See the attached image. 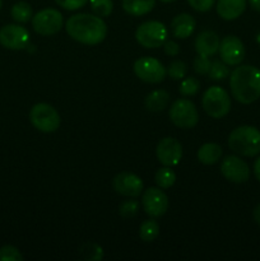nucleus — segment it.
<instances>
[{
	"mask_svg": "<svg viewBox=\"0 0 260 261\" xmlns=\"http://www.w3.org/2000/svg\"><path fill=\"white\" fill-rule=\"evenodd\" d=\"M66 33L83 45H98L107 35V25L101 17L88 13L74 14L66 20Z\"/></svg>",
	"mask_w": 260,
	"mask_h": 261,
	"instance_id": "nucleus-1",
	"label": "nucleus"
},
{
	"mask_svg": "<svg viewBox=\"0 0 260 261\" xmlns=\"http://www.w3.org/2000/svg\"><path fill=\"white\" fill-rule=\"evenodd\" d=\"M232 96L242 105L260 98V69L252 65L237 66L229 75Z\"/></svg>",
	"mask_w": 260,
	"mask_h": 261,
	"instance_id": "nucleus-2",
	"label": "nucleus"
},
{
	"mask_svg": "<svg viewBox=\"0 0 260 261\" xmlns=\"http://www.w3.org/2000/svg\"><path fill=\"white\" fill-rule=\"evenodd\" d=\"M228 147L242 157H255L260 153V132L250 125L236 127L228 137Z\"/></svg>",
	"mask_w": 260,
	"mask_h": 261,
	"instance_id": "nucleus-3",
	"label": "nucleus"
},
{
	"mask_svg": "<svg viewBox=\"0 0 260 261\" xmlns=\"http://www.w3.org/2000/svg\"><path fill=\"white\" fill-rule=\"evenodd\" d=\"M204 111L212 119H222L226 116L231 110V98L226 89L222 87H209L201 98Z\"/></svg>",
	"mask_w": 260,
	"mask_h": 261,
	"instance_id": "nucleus-4",
	"label": "nucleus"
},
{
	"mask_svg": "<svg viewBox=\"0 0 260 261\" xmlns=\"http://www.w3.org/2000/svg\"><path fill=\"white\" fill-rule=\"evenodd\" d=\"M168 31L163 23L158 20H148L138 25L135 38L138 43L145 48H157L167 41Z\"/></svg>",
	"mask_w": 260,
	"mask_h": 261,
	"instance_id": "nucleus-5",
	"label": "nucleus"
},
{
	"mask_svg": "<svg viewBox=\"0 0 260 261\" xmlns=\"http://www.w3.org/2000/svg\"><path fill=\"white\" fill-rule=\"evenodd\" d=\"M31 124L42 133H54L60 126V115L48 103H36L30 111Z\"/></svg>",
	"mask_w": 260,
	"mask_h": 261,
	"instance_id": "nucleus-6",
	"label": "nucleus"
},
{
	"mask_svg": "<svg viewBox=\"0 0 260 261\" xmlns=\"http://www.w3.org/2000/svg\"><path fill=\"white\" fill-rule=\"evenodd\" d=\"M170 119L173 124L181 129H191L195 126L199 121V112L195 105L186 98L176 99L171 105Z\"/></svg>",
	"mask_w": 260,
	"mask_h": 261,
	"instance_id": "nucleus-7",
	"label": "nucleus"
},
{
	"mask_svg": "<svg viewBox=\"0 0 260 261\" xmlns=\"http://www.w3.org/2000/svg\"><path fill=\"white\" fill-rule=\"evenodd\" d=\"M63 14L58 9L46 8L32 17V27L41 36H53L63 28Z\"/></svg>",
	"mask_w": 260,
	"mask_h": 261,
	"instance_id": "nucleus-8",
	"label": "nucleus"
},
{
	"mask_svg": "<svg viewBox=\"0 0 260 261\" xmlns=\"http://www.w3.org/2000/svg\"><path fill=\"white\" fill-rule=\"evenodd\" d=\"M134 73L145 83L157 84L165 81L167 70L160 60L150 56L138 59L134 63Z\"/></svg>",
	"mask_w": 260,
	"mask_h": 261,
	"instance_id": "nucleus-9",
	"label": "nucleus"
},
{
	"mask_svg": "<svg viewBox=\"0 0 260 261\" xmlns=\"http://www.w3.org/2000/svg\"><path fill=\"white\" fill-rule=\"evenodd\" d=\"M30 32L19 24H7L0 28V45L8 50H23L30 43Z\"/></svg>",
	"mask_w": 260,
	"mask_h": 261,
	"instance_id": "nucleus-10",
	"label": "nucleus"
},
{
	"mask_svg": "<svg viewBox=\"0 0 260 261\" xmlns=\"http://www.w3.org/2000/svg\"><path fill=\"white\" fill-rule=\"evenodd\" d=\"M142 205L148 216L158 218L167 212L168 196L161 188H149L143 193Z\"/></svg>",
	"mask_w": 260,
	"mask_h": 261,
	"instance_id": "nucleus-11",
	"label": "nucleus"
},
{
	"mask_svg": "<svg viewBox=\"0 0 260 261\" xmlns=\"http://www.w3.org/2000/svg\"><path fill=\"white\" fill-rule=\"evenodd\" d=\"M221 173L229 182L242 184L249 180L250 168L247 163L237 155H227L221 163Z\"/></svg>",
	"mask_w": 260,
	"mask_h": 261,
	"instance_id": "nucleus-12",
	"label": "nucleus"
},
{
	"mask_svg": "<svg viewBox=\"0 0 260 261\" xmlns=\"http://www.w3.org/2000/svg\"><path fill=\"white\" fill-rule=\"evenodd\" d=\"M218 51L222 61L227 65H240L245 58V46L236 36H226L219 43Z\"/></svg>",
	"mask_w": 260,
	"mask_h": 261,
	"instance_id": "nucleus-13",
	"label": "nucleus"
},
{
	"mask_svg": "<svg viewBox=\"0 0 260 261\" xmlns=\"http://www.w3.org/2000/svg\"><path fill=\"white\" fill-rule=\"evenodd\" d=\"M114 190L127 198H138L143 193V181L132 172H120L112 180Z\"/></svg>",
	"mask_w": 260,
	"mask_h": 261,
	"instance_id": "nucleus-14",
	"label": "nucleus"
},
{
	"mask_svg": "<svg viewBox=\"0 0 260 261\" xmlns=\"http://www.w3.org/2000/svg\"><path fill=\"white\" fill-rule=\"evenodd\" d=\"M155 154L163 166L172 167V166L178 165L183 158V145L175 138H163L158 143Z\"/></svg>",
	"mask_w": 260,
	"mask_h": 261,
	"instance_id": "nucleus-15",
	"label": "nucleus"
},
{
	"mask_svg": "<svg viewBox=\"0 0 260 261\" xmlns=\"http://www.w3.org/2000/svg\"><path fill=\"white\" fill-rule=\"evenodd\" d=\"M219 43H221V41H219L218 35L216 32L203 31L195 38V50L198 55L209 58L219 50Z\"/></svg>",
	"mask_w": 260,
	"mask_h": 261,
	"instance_id": "nucleus-16",
	"label": "nucleus"
},
{
	"mask_svg": "<svg viewBox=\"0 0 260 261\" xmlns=\"http://www.w3.org/2000/svg\"><path fill=\"white\" fill-rule=\"evenodd\" d=\"M247 0H218L217 13L224 20L237 19L246 9Z\"/></svg>",
	"mask_w": 260,
	"mask_h": 261,
	"instance_id": "nucleus-17",
	"label": "nucleus"
},
{
	"mask_svg": "<svg viewBox=\"0 0 260 261\" xmlns=\"http://www.w3.org/2000/svg\"><path fill=\"white\" fill-rule=\"evenodd\" d=\"M195 19L190 14L181 13V14L176 15L171 22V32L176 38L185 40V38L190 37L191 33L195 30Z\"/></svg>",
	"mask_w": 260,
	"mask_h": 261,
	"instance_id": "nucleus-18",
	"label": "nucleus"
},
{
	"mask_svg": "<svg viewBox=\"0 0 260 261\" xmlns=\"http://www.w3.org/2000/svg\"><path fill=\"white\" fill-rule=\"evenodd\" d=\"M222 154H223V150H222L221 145L217 143H205L199 148L198 160L203 165H216L221 160Z\"/></svg>",
	"mask_w": 260,
	"mask_h": 261,
	"instance_id": "nucleus-19",
	"label": "nucleus"
},
{
	"mask_svg": "<svg viewBox=\"0 0 260 261\" xmlns=\"http://www.w3.org/2000/svg\"><path fill=\"white\" fill-rule=\"evenodd\" d=\"M155 0H122V9L133 17H142L152 12Z\"/></svg>",
	"mask_w": 260,
	"mask_h": 261,
	"instance_id": "nucleus-20",
	"label": "nucleus"
},
{
	"mask_svg": "<svg viewBox=\"0 0 260 261\" xmlns=\"http://www.w3.org/2000/svg\"><path fill=\"white\" fill-rule=\"evenodd\" d=\"M170 102V94L166 92L165 89H155V91L150 92L145 98L144 103L147 110L153 112H158L165 110L168 106Z\"/></svg>",
	"mask_w": 260,
	"mask_h": 261,
	"instance_id": "nucleus-21",
	"label": "nucleus"
},
{
	"mask_svg": "<svg viewBox=\"0 0 260 261\" xmlns=\"http://www.w3.org/2000/svg\"><path fill=\"white\" fill-rule=\"evenodd\" d=\"M10 15H12L15 22L27 23L33 17L32 7L25 2H18L10 9Z\"/></svg>",
	"mask_w": 260,
	"mask_h": 261,
	"instance_id": "nucleus-22",
	"label": "nucleus"
},
{
	"mask_svg": "<svg viewBox=\"0 0 260 261\" xmlns=\"http://www.w3.org/2000/svg\"><path fill=\"white\" fill-rule=\"evenodd\" d=\"M160 234V224L154 221V219H148L140 224L139 228V236L142 241L144 242H152Z\"/></svg>",
	"mask_w": 260,
	"mask_h": 261,
	"instance_id": "nucleus-23",
	"label": "nucleus"
},
{
	"mask_svg": "<svg viewBox=\"0 0 260 261\" xmlns=\"http://www.w3.org/2000/svg\"><path fill=\"white\" fill-rule=\"evenodd\" d=\"M154 181L158 188L170 189L176 182V173L171 170V167L165 166L155 172Z\"/></svg>",
	"mask_w": 260,
	"mask_h": 261,
	"instance_id": "nucleus-24",
	"label": "nucleus"
},
{
	"mask_svg": "<svg viewBox=\"0 0 260 261\" xmlns=\"http://www.w3.org/2000/svg\"><path fill=\"white\" fill-rule=\"evenodd\" d=\"M79 251H81L82 257H83L84 260L99 261L103 259L102 247L99 246V245L94 244V242H86V244L82 245Z\"/></svg>",
	"mask_w": 260,
	"mask_h": 261,
	"instance_id": "nucleus-25",
	"label": "nucleus"
},
{
	"mask_svg": "<svg viewBox=\"0 0 260 261\" xmlns=\"http://www.w3.org/2000/svg\"><path fill=\"white\" fill-rule=\"evenodd\" d=\"M92 12L98 17H109L114 10V3L112 0H89Z\"/></svg>",
	"mask_w": 260,
	"mask_h": 261,
	"instance_id": "nucleus-26",
	"label": "nucleus"
},
{
	"mask_svg": "<svg viewBox=\"0 0 260 261\" xmlns=\"http://www.w3.org/2000/svg\"><path fill=\"white\" fill-rule=\"evenodd\" d=\"M229 75V69L227 64L223 61L216 60L211 64V69H209L208 76L212 81H223Z\"/></svg>",
	"mask_w": 260,
	"mask_h": 261,
	"instance_id": "nucleus-27",
	"label": "nucleus"
},
{
	"mask_svg": "<svg viewBox=\"0 0 260 261\" xmlns=\"http://www.w3.org/2000/svg\"><path fill=\"white\" fill-rule=\"evenodd\" d=\"M186 73H188V65L183 60L172 61L167 68L168 76L172 78L173 81H181V79L185 78Z\"/></svg>",
	"mask_w": 260,
	"mask_h": 261,
	"instance_id": "nucleus-28",
	"label": "nucleus"
},
{
	"mask_svg": "<svg viewBox=\"0 0 260 261\" xmlns=\"http://www.w3.org/2000/svg\"><path fill=\"white\" fill-rule=\"evenodd\" d=\"M199 89H200V82H199V79L191 78L190 76V78L183 79L178 91H180V93L183 94V96L190 97L195 96L199 92Z\"/></svg>",
	"mask_w": 260,
	"mask_h": 261,
	"instance_id": "nucleus-29",
	"label": "nucleus"
},
{
	"mask_svg": "<svg viewBox=\"0 0 260 261\" xmlns=\"http://www.w3.org/2000/svg\"><path fill=\"white\" fill-rule=\"evenodd\" d=\"M23 255L17 247L12 245H5L0 247V261H23Z\"/></svg>",
	"mask_w": 260,
	"mask_h": 261,
	"instance_id": "nucleus-30",
	"label": "nucleus"
},
{
	"mask_svg": "<svg viewBox=\"0 0 260 261\" xmlns=\"http://www.w3.org/2000/svg\"><path fill=\"white\" fill-rule=\"evenodd\" d=\"M138 208H139V203L137 200H125L120 204L119 213L124 218H132L137 214Z\"/></svg>",
	"mask_w": 260,
	"mask_h": 261,
	"instance_id": "nucleus-31",
	"label": "nucleus"
},
{
	"mask_svg": "<svg viewBox=\"0 0 260 261\" xmlns=\"http://www.w3.org/2000/svg\"><path fill=\"white\" fill-rule=\"evenodd\" d=\"M211 64L212 61L208 58L198 55V58H195V60H194V70H195V73L200 74V75H205V74L209 73Z\"/></svg>",
	"mask_w": 260,
	"mask_h": 261,
	"instance_id": "nucleus-32",
	"label": "nucleus"
},
{
	"mask_svg": "<svg viewBox=\"0 0 260 261\" xmlns=\"http://www.w3.org/2000/svg\"><path fill=\"white\" fill-rule=\"evenodd\" d=\"M89 0H55L56 4L66 10H78L83 8Z\"/></svg>",
	"mask_w": 260,
	"mask_h": 261,
	"instance_id": "nucleus-33",
	"label": "nucleus"
},
{
	"mask_svg": "<svg viewBox=\"0 0 260 261\" xmlns=\"http://www.w3.org/2000/svg\"><path fill=\"white\" fill-rule=\"evenodd\" d=\"M189 5L196 12H208L212 9L216 0H188Z\"/></svg>",
	"mask_w": 260,
	"mask_h": 261,
	"instance_id": "nucleus-34",
	"label": "nucleus"
},
{
	"mask_svg": "<svg viewBox=\"0 0 260 261\" xmlns=\"http://www.w3.org/2000/svg\"><path fill=\"white\" fill-rule=\"evenodd\" d=\"M163 50L165 54L168 56H176L180 53V46L175 42V41H166L163 43Z\"/></svg>",
	"mask_w": 260,
	"mask_h": 261,
	"instance_id": "nucleus-35",
	"label": "nucleus"
},
{
	"mask_svg": "<svg viewBox=\"0 0 260 261\" xmlns=\"http://www.w3.org/2000/svg\"><path fill=\"white\" fill-rule=\"evenodd\" d=\"M254 175L257 181H260V157H257V160H255L254 162Z\"/></svg>",
	"mask_w": 260,
	"mask_h": 261,
	"instance_id": "nucleus-36",
	"label": "nucleus"
},
{
	"mask_svg": "<svg viewBox=\"0 0 260 261\" xmlns=\"http://www.w3.org/2000/svg\"><path fill=\"white\" fill-rule=\"evenodd\" d=\"M250 4V7L255 10V12L260 13V0H247Z\"/></svg>",
	"mask_w": 260,
	"mask_h": 261,
	"instance_id": "nucleus-37",
	"label": "nucleus"
},
{
	"mask_svg": "<svg viewBox=\"0 0 260 261\" xmlns=\"http://www.w3.org/2000/svg\"><path fill=\"white\" fill-rule=\"evenodd\" d=\"M252 216H254L255 222H256V223L260 226V204H257L256 208L254 209V213H252Z\"/></svg>",
	"mask_w": 260,
	"mask_h": 261,
	"instance_id": "nucleus-38",
	"label": "nucleus"
},
{
	"mask_svg": "<svg viewBox=\"0 0 260 261\" xmlns=\"http://www.w3.org/2000/svg\"><path fill=\"white\" fill-rule=\"evenodd\" d=\"M160 2H162V3H173V2H176V0H160Z\"/></svg>",
	"mask_w": 260,
	"mask_h": 261,
	"instance_id": "nucleus-39",
	"label": "nucleus"
},
{
	"mask_svg": "<svg viewBox=\"0 0 260 261\" xmlns=\"http://www.w3.org/2000/svg\"><path fill=\"white\" fill-rule=\"evenodd\" d=\"M2 5H3V0H0V9H2Z\"/></svg>",
	"mask_w": 260,
	"mask_h": 261,
	"instance_id": "nucleus-40",
	"label": "nucleus"
}]
</instances>
